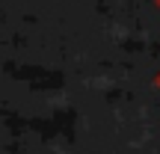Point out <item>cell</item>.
<instances>
[{
    "mask_svg": "<svg viewBox=\"0 0 160 154\" xmlns=\"http://www.w3.org/2000/svg\"><path fill=\"white\" fill-rule=\"evenodd\" d=\"M157 6H160V0H157Z\"/></svg>",
    "mask_w": 160,
    "mask_h": 154,
    "instance_id": "cell-2",
    "label": "cell"
},
{
    "mask_svg": "<svg viewBox=\"0 0 160 154\" xmlns=\"http://www.w3.org/2000/svg\"><path fill=\"white\" fill-rule=\"evenodd\" d=\"M154 83H157V89H160V74H157V77H154Z\"/></svg>",
    "mask_w": 160,
    "mask_h": 154,
    "instance_id": "cell-1",
    "label": "cell"
}]
</instances>
